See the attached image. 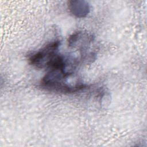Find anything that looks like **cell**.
<instances>
[{
  "instance_id": "6da1fadb",
  "label": "cell",
  "mask_w": 147,
  "mask_h": 147,
  "mask_svg": "<svg viewBox=\"0 0 147 147\" xmlns=\"http://www.w3.org/2000/svg\"><path fill=\"white\" fill-rule=\"evenodd\" d=\"M60 44V40H55L46 44L29 56L30 64L39 69L46 68L51 60L59 53Z\"/></svg>"
},
{
  "instance_id": "3957f363",
  "label": "cell",
  "mask_w": 147,
  "mask_h": 147,
  "mask_svg": "<svg viewBox=\"0 0 147 147\" xmlns=\"http://www.w3.org/2000/svg\"><path fill=\"white\" fill-rule=\"evenodd\" d=\"M68 8L71 14L77 18L86 17L90 11V6L88 3L82 0L68 1Z\"/></svg>"
},
{
  "instance_id": "7a4b0ae2",
  "label": "cell",
  "mask_w": 147,
  "mask_h": 147,
  "mask_svg": "<svg viewBox=\"0 0 147 147\" xmlns=\"http://www.w3.org/2000/svg\"><path fill=\"white\" fill-rule=\"evenodd\" d=\"M93 38L88 33L83 31H78L73 33L68 39V45L69 47L76 48L81 52L82 59L87 60V56L90 60L94 59V55L87 52L89 50Z\"/></svg>"
}]
</instances>
